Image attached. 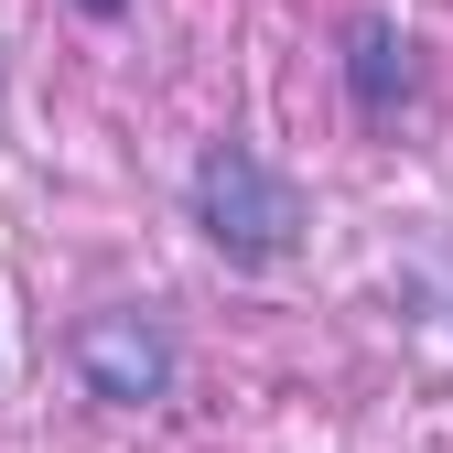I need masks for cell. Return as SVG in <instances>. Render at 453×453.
I'll list each match as a JSON object with an SVG mask.
<instances>
[{
  "label": "cell",
  "instance_id": "obj_1",
  "mask_svg": "<svg viewBox=\"0 0 453 453\" xmlns=\"http://www.w3.org/2000/svg\"><path fill=\"white\" fill-rule=\"evenodd\" d=\"M184 205L205 226V249L238 259V270H270V259L303 249V184L280 173L259 141H205L195 173H184Z\"/></svg>",
  "mask_w": 453,
  "mask_h": 453
},
{
  "label": "cell",
  "instance_id": "obj_4",
  "mask_svg": "<svg viewBox=\"0 0 453 453\" xmlns=\"http://www.w3.org/2000/svg\"><path fill=\"white\" fill-rule=\"evenodd\" d=\"M87 12H119V0H87Z\"/></svg>",
  "mask_w": 453,
  "mask_h": 453
},
{
  "label": "cell",
  "instance_id": "obj_3",
  "mask_svg": "<svg viewBox=\"0 0 453 453\" xmlns=\"http://www.w3.org/2000/svg\"><path fill=\"white\" fill-rule=\"evenodd\" d=\"M346 97H357V119H388V108L411 97V43L388 12H357L346 22Z\"/></svg>",
  "mask_w": 453,
  "mask_h": 453
},
{
  "label": "cell",
  "instance_id": "obj_2",
  "mask_svg": "<svg viewBox=\"0 0 453 453\" xmlns=\"http://www.w3.org/2000/svg\"><path fill=\"white\" fill-rule=\"evenodd\" d=\"M76 378H87V400H108V411H151L162 388H173V334H162L141 303L87 313L76 324Z\"/></svg>",
  "mask_w": 453,
  "mask_h": 453
}]
</instances>
